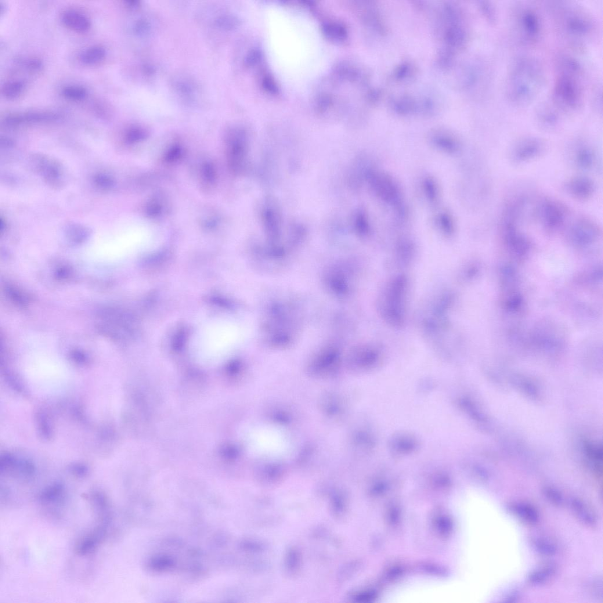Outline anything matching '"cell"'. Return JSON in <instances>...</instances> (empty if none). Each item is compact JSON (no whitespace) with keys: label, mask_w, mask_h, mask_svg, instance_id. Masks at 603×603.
<instances>
[{"label":"cell","mask_w":603,"mask_h":603,"mask_svg":"<svg viewBox=\"0 0 603 603\" xmlns=\"http://www.w3.org/2000/svg\"><path fill=\"white\" fill-rule=\"evenodd\" d=\"M544 81L541 61L534 57H518L511 66L505 86L509 102L518 107L528 105L539 95Z\"/></svg>","instance_id":"cell-1"},{"label":"cell","mask_w":603,"mask_h":603,"mask_svg":"<svg viewBox=\"0 0 603 603\" xmlns=\"http://www.w3.org/2000/svg\"><path fill=\"white\" fill-rule=\"evenodd\" d=\"M552 92V103L559 111L575 112L582 107L584 99L582 65L575 57L559 58Z\"/></svg>","instance_id":"cell-2"},{"label":"cell","mask_w":603,"mask_h":603,"mask_svg":"<svg viewBox=\"0 0 603 603\" xmlns=\"http://www.w3.org/2000/svg\"><path fill=\"white\" fill-rule=\"evenodd\" d=\"M556 7V23L563 37L575 45H583L593 37L597 25L588 11L572 4Z\"/></svg>","instance_id":"cell-3"},{"label":"cell","mask_w":603,"mask_h":603,"mask_svg":"<svg viewBox=\"0 0 603 603\" xmlns=\"http://www.w3.org/2000/svg\"><path fill=\"white\" fill-rule=\"evenodd\" d=\"M514 19L515 28L521 43L533 45L539 41L542 33V22L536 9L529 6L519 7L516 11Z\"/></svg>","instance_id":"cell-4"},{"label":"cell","mask_w":603,"mask_h":603,"mask_svg":"<svg viewBox=\"0 0 603 603\" xmlns=\"http://www.w3.org/2000/svg\"><path fill=\"white\" fill-rule=\"evenodd\" d=\"M105 527H99L93 532L83 537L75 547L76 553L81 556L88 555L93 553L98 547L101 541L105 536Z\"/></svg>","instance_id":"cell-5"},{"label":"cell","mask_w":603,"mask_h":603,"mask_svg":"<svg viewBox=\"0 0 603 603\" xmlns=\"http://www.w3.org/2000/svg\"><path fill=\"white\" fill-rule=\"evenodd\" d=\"M61 20L67 27L78 32L88 30L91 25L88 16L74 10L64 12L61 16Z\"/></svg>","instance_id":"cell-6"},{"label":"cell","mask_w":603,"mask_h":603,"mask_svg":"<svg viewBox=\"0 0 603 603\" xmlns=\"http://www.w3.org/2000/svg\"><path fill=\"white\" fill-rule=\"evenodd\" d=\"M56 115L53 113H39V112H32V113L15 114L9 115L6 119V124L10 125H17L23 124L25 122H41L56 118Z\"/></svg>","instance_id":"cell-7"},{"label":"cell","mask_w":603,"mask_h":603,"mask_svg":"<svg viewBox=\"0 0 603 603\" xmlns=\"http://www.w3.org/2000/svg\"><path fill=\"white\" fill-rule=\"evenodd\" d=\"M510 509L518 517L531 525H535L539 521V512L532 505L518 503L510 505Z\"/></svg>","instance_id":"cell-8"},{"label":"cell","mask_w":603,"mask_h":603,"mask_svg":"<svg viewBox=\"0 0 603 603\" xmlns=\"http://www.w3.org/2000/svg\"><path fill=\"white\" fill-rule=\"evenodd\" d=\"M571 505L573 510L581 521L590 527H593L596 524V518L594 514L583 501L578 498H574L572 500Z\"/></svg>","instance_id":"cell-9"},{"label":"cell","mask_w":603,"mask_h":603,"mask_svg":"<svg viewBox=\"0 0 603 603\" xmlns=\"http://www.w3.org/2000/svg\"><path fill=\"white\" fill-rule=\"evenodd\" d=\"M375 183L379 194L385 199L391 200L395 197L397 191L395 184L388 176L378 175L375 179Z\"/></svg>","instance_id":"cell-10"},{"label":"cell","mask_w":603,"mask_h":603,"mask_svg":"<svg viewBox=\"0 0 603 603\" xmlns=\"http://www.w3.org/2000/svg\"><path fill=\"white\" fill-rule=\"evenodd\" d=\"M63 487L56 485L43 490L39 495V500L43 504L50 505L59 503L63 499Z\"/></svg>","instance_id":"cell-11"},{"label":"cell","mask_w":603,"mask_h":603,"mask_svg":"<svg viewBox=\"0 0 603 603\" xmlns=\"http://www.w3.org/2000/svg\"><path fill=\"white\" fill-rule=\"evenodd\" d=\"M558 111L559 110L554 106L553 104L552 105L544 104L537 110L538 119L544 125L554 126L558 122Z\"/></svg>","instance_id":"cell-12"},{"label":"cell","mask_w":603,"mask_h":603,"mask_svg":"<svg viewBox=\"0 0 603 603\" xmlns=\"http://www.w3.org/2000/svg\"><path fill=\"white\" fill-rule=\"evenodd\" d=\"M106 50L103 47L95 46L85 50L81 55L82 62L93 65L99 63L106 56Z\"/></svg>","instance_id":"cell-13"},{"label":"cell","mask_w":603,"mask_h":603,"mask_svg":"<svg viewBox=\"0 0 603 603\" xmlns=\"http://www.w3.org/2000/svg\"><path fill=\"white\" fill-rule=\"evenodd\" d=\"M544 218L546 225L550 227H557L561 223L562 215L559 209L554 205L547 204L544 208Z\"/></svg>","instance_id":"cell-14"},{"label":"cell","mask_w":603,"mask_h":603,"mask_svg":"<svg viewBox=\"0 0 603 603\" xmlns=\"http://www.w3.org/2000/svg\"><path fill=\"white\" fill-rule=\"evenodd\" d=\"M555 570V566L553 565L544 566L531 574L529 577L530 583L533 584L543 583L551 576L554 575Z\"/></svg>","instance_id":"cell-15"},{"label":"cell","mask_w":603,"mask_h":603,"mask_svg":"<svg viewBox=\"0 0 603 603\" xmlns=\"http://www.w3.org/2000/svg\"><path fill=\"white\" fill-rule=\"evenodd\" d=\"M392 445L396 451L408 453L416 449L418 443L411 436L400 435L393 440Z\"/></svg>","instance_id":"cell-16"},{"label":"cell","mask_w":603,"mask_h":603,"mask_svg":"<svg viewBox=\"0 0 603 603\" xmlns=\"http://www.w3.org/2000/svg\"><path fill=\"white\" fill-rule=\"evenodd\" d=\"M24 85L20 81H13L4 85L2 93L4 96L8 99H16L22 94Z\"/></svg>","instance_id":"cell-17"},{"label":"cell","mask_w":603,"mask_h":603,"mask_svg":"<svg viewBox=\"0 0 603 603\" xmlns=\"http://www.w3.org/2000/svg\"><path fill=\"white\" fill-rule=\"evenodd\" d=\"M516 153L518 159L524 160L533 157L539 150L540 144L535 140H529L522 144Z\"/></svg>","instance_id":"cell-18"},{"label":"cell","mask_w":603,"mask_h":603,"mask_svg":"<svg viewBox=\"0 0 603 603\" xmlns=\"http://www.w3.org/2000/svg\"><path fill=\"white\" fill-rule=\"evenodd\" d=\"M570 189L577 196L585 197L591 194L593 186L587 180L579 179L572 183Z\"/></svg>","instance_id":"cell-19"},{"label":"cell","mask_w":603,"mask_h":603,"mask_svg":"<svg viewBox=\"0 0 603 603\" xmlns=\"http://www.w3.org/2000/svg\"><path fill=\"white\" fill-rule=\"evenodd\" d=\"M323 29L328 37L338 41L345 38L347 35L346 28L338 23H327L324 25Z\"/></svg>","instance_id":"cell-20"},{"label":"cell","mask_w":603,"mask_h":603,"mask_svg":"<svg viewBox=\"0 0 603 603\" xmlns=\"http://www.w3.org/2000/svg\"><path fill=\"white\" fill-rule=\"evenodd\" d=\"M63 96L66 98L73 100L80 101L86 98L88 92L84 88L78 86H70L65 88L63 90Z\"/></svg>","instance_id":"cell-21"},{"label":"cell","mask_w":603,"mask_h":603,"mask_svg":"<svg viewBox=\"0 0 603 603\" xmlns=\"http://www.w3.org/2000/svg\"><path fill=\"white\" fill-rule=\"evenodd\" d=\"M90 499L96 510L106 518L109 504L105 495L102 493H94L91 495Z\"/></svg>","instance_id":"cell-22"},{"label":"cell","mask_w":603,"mask_h":603,"mask_svg":"<svg viewBox=\"0 0 603 603\" xmlns=\"http://www.w3.org/2000/svg\"><path fill=\"white\" fill-rule=\"evenodd\" d=\"M480 10L486 19L490 23L494 24L497 19V11L493 4L490 2H480L479 3Z\"/></svg>","instance_id":"cell-23"},{"label":"cell","mask_w":603,"mask_h":603,"mask_svg":"<svg viewBox=\"0 0 603 603\" xmlns=\"http://www.w3.org/2000/svg\"><path fill=\"white\" fill-rule=\"evenodd\" d=\"M533 544L538 551L545 555H552L555 553L556 548L553 544L545 539H534Z\"/></svg>","instance_id":"cell-24"},{"label":"cell","mask_w":603,"mask_h":603,"mask_svg":"<svg viewBox=\"0 0 603 603\" xmlns=\"http://www.w3.org/2000/svg\"><path fill=\"white\" fill-rule=\"evenodd\" d=\"M435 143L439 147L449 151H454L458 148L456 141L447 135H437L435 138Z\"/></svg>","instance_id":"cell-25"},{"label":"cell","mask_w":603,"mask_h":603,"mask_svg":"<svg viewBox=\"0 0 603 603\" xmlns=\"http://www.w3.org/2000/svg\"><path fill=\"white\" fill-rule=\"evenodd\" d=\"M215 23L219 28L228 30L236 27L239 21L235 17L225 15L218 18Z\"/></svg>","instance_id":"cell-26"},{"label":"cell","mask_w":603,"mask_h":603,"mask_svg":"<svg viewBox=\"0 0 603 603\" xmlns=\"http://www.w3.org/2000/svg\"><path fill=\"white\" fill-rule=\"evenodd\" d=\"M545 497L552 504L556 505H561L563 503V498L560 493L552 487H545L543 489Z\"/></svg>","instance_id":"cell-27"},{"label":"cell","mask_w":603,"mask_h":603,"mask_svg":"<svg viewBox=\"0 0 603 603\" xmlns=\"http://www.w3.org/2000/svg\"><path fill=\"white\" fill-rule=\"evenodd\" d=\"M440 226L444 232L450 233L453 230V223L450 216L447 214H443L440 216Z\"/></svg>","instance_id":"cell-28"},{"label":"cell","mask_w":603,"mask_h":603,"mask_svg":"<svg viewBox=\"0 0 603 603\" xmlns=\"http://www.w3.org/2000/svg\"><path fill=\"white\" fill-rule=\"evenodd\" d=\"M263 88L270 93H276L278 91L276 83L271 77H265L263 80Z\"/></svg>","instance_id":"cell-29"},{"label":"cell","mask_w":603,"mask_h":603,"mask_svg":"<svg viewBox=\"0 0 603 603\" xmlns=\"http://www.w3.org/2000/svg\"><path fill=\"white\" fill-rule=\"evenodd\" d=\"M150 24L146 20H139L135 25V30L137 34H145L149 32Z\"/></svg>","instance_id":"cell-30"},{"label":"cell","mask_w":603,"mask_h":603,"mask_svg":"<svg viewBox=\"0 0 603 603\" xmlns=\"http://www.w3.org/2000/svg\"><path fill=\"white\" fill-rule=\"evenodd\" d=\"M425 187L428 196L431 200L434 201L436 197V189L434 182L432 180H427V181L425 182Z\"/></svg>","instance_id":"cell-31"},{"label":"cell","mask_w":603,"mask_h":603,"mask_svg":"<svg viewBox=\"0 0 603 603\" xmlns=\"http://www.w3.org/2000/svg\"><path fill=\"white\" fill-rule=\"evenodd\" d=\"M579 160L584 167L589 166L592 162V155L588 150H583L579 154Z\"/></svg>","instance_id":"cell-32"},{"label":"cell","mask_w":603,"mask_h":603,"mask_svg":"<svg viewBox=\"0 0 603 603\" xmlns=\"http://www.w3.org/2000/svg\"><path fill=\"white\" fill-rule=\"evenodd\" d=\"M593 104L595 109L597 111H602V92L600 89H597L594 93Z\"/></svg>","instance_id":"cell-33"},{"label":"cell","mask_w":603,"mask_h":603,"mask_svg":"<svg viewBox=\"0 0 603 603\" xmlns=\"http://www.w3.org/2000/svg\"><path fill=\"white\" fill-rule=\"evenodd\" d=\"M259 57V52L256 51V50H253V51L248 53L246 59H245V63H246L247 66H252V65H254L258 62Z\"/></svg>","instance_id":"cell-34"},{"label":"cell","mask_w":603,"mask_h":603,"mask_svg":"<svg viewBox=\"0 0 603 603\" xmlns=\"http://www.w3.org/2000/svg\"><path fill=\"white\" fill-rule=\"evenodd\" d=\"M97 182L99 183V185L103 187H109L111 186V180L104 176H99Z\"/></svg>","instance_id":"cell-35"},{"label":"cell","mask_w":603,"mask_h":603,"mask_svg":"<svg viewBox=\"0 0 603 603\" xmlns=\"http://www.w3.org/2000/svg\"><path fill=\"white\" fill-rule=\"evenodd\" d=\"M126 3H127L128 6H129L130 7H132V8H134V7H136L139 6V2H137V1H128V2H126Z\"/></svg>","instance_id":"cell-36"}]
</instances>
